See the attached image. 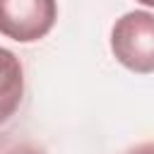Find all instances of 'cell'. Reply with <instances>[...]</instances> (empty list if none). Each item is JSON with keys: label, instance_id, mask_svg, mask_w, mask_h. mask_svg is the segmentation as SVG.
<instances>
[{"label": "cell", "instance_id": "4", "mask_svg": "<svg viewBox=\"0 0 154 154\" xmlns=\"http://www.w3.org/2000/svg\"><path fill=\"white\" fill-rule=\"evenodd\" d=\"M128 154H154V142H144V144H137V147H132Z\"/></svg>", "mask_w": 154, "mask_h": 154}, {"label": "cell", "instance_id": "1", "mask_svg": "<svg viewBox=\"0 0 154 154\" xmlns=\"http://www.w3.org/2000/svg\"><path fill=\"white\" fill-rule=\"evenodd\" d=\"M111 51L116 60L137 72H154V14L147 10L125 12L111 29Z\"/></svg>", "mask_w": 154, "mask_h": 154}, {"label": "cell", "instance_id": "3", "mask_svg": "<svg viewBox=\"0 0 154 154\" xmlns=\"http://www.w3.org/2000/svg\"><path fill=\"white\" fill-rule=\"evenodd\" d=\"M24 96V70L19 58L0 46V123L10 120Z\"/></svg>", "mask_w": 154, "mask_h": 154}, {"label": "cell", "instance_id": "5", "mask_svg": "<svg viewBox=\"0 0 154 154\" xmlns=\"http://www.w3.org/2000/svg\"><path fill=\"white\" fill-rule=\"evenodd\" d=\"M5 154H41V152H38V149H34V147L22 144V147H14V149H10V152H5Z\"/></svg>", "mask_w": 154, "mask_h": 154}, {"label": "cell", "instance_id": "2", "mask_svg": "<svg viewBox=\"0 0 154 154\" xmlns=\"http://www.w3.org/2000/svg\"><path fill=\"white\" fill-rule=\"evenodd\" d=\"M58 19V5L53 0H0V34L34 43L43 38Z\"/></svg>", "mask_w": 154, "mask_h": 154}]
</instances>
